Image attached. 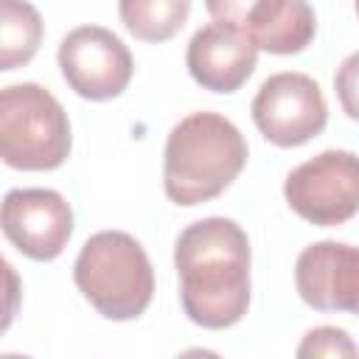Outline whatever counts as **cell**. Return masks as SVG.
I'll list each match as a JSON object with an SVG mask.
<instances>
[{
  "instance_id": "1",
  "label": "cell",
  "mask_w": 359,
  "mask_h": 359,
  "mask_svg": "<svg viewBox=\"0 0 359 359\" xmlns=\"http://www.w3.org/2000/svg\"><path fill=\"white\" fill-rule=\"evenodd\" d=\"M180 300L191 323L222 331L250 309V238L224 216L188 224L174 244Z\"/></svg>"
},
{
  "instance_id": "2",
  "label": "cell",
  "mask_w": 359,
  "mask_h": 359,
  "mask_svg": "<svg viewBox=\"0 0 359 359\" xmlns=\"http://www.w3.org/2000/svg\"><path fill=\"white\" fill-rule=\"evenodd\" d=\"M241 129L219 112H191L165 137L163 188L174 205L191 208L216 199L247 165Z\"/></svg>"
},
{
  "instance_id": "3",
  "label": "cell",
  "mask_w": 359,
  "mask_h": 359,
  "mask_svg": "<svg viewBox=\"0 0 359 359\" xmlns=\"http://www.w3.org/2000/svg\"><path fill=\"white\" fill-rule=\"evenodd\" d=\"M73 280L107 320H135L154 297V269L140 241L123 230L90 236L73 264Z\"/></svg>"
},
{
  "instance_id": "4",
  "label": "cell",
  "mask_w": 359,
  "mask_h": 359,
  "mask_svg": "<svg viewBox=\"0 0 359 359\" xmlns=\"http://www.w3.org/2000/svg\"><path fill=\"white\" fill-rule=\"evenodd\" d=\"M70 121L53 93L34 81L0 93V157L17 171H53L70 154Z\"/></svg>"
},
{
  "instance_id": "5",
  "label": "cell",
  "mask_w": 359,
  "mask_h": 359,
  "mask_svg": "<svg viewBox=\"0 0 359 359\" xmlns=\"http://www.w3.org/2000/svg\"><path fill=\"white\" fill-rule=\"evenodd\" d=\"M289 208L317 227L345 224L359 213V154L325 149L286 174Z\"/></svg>"
},
{
  "instance_id": "6",
  "label": "cell",
  "mask_w": 359,
  "mask_h": 359,
  "mask_svg": "<svg viewBox=\"0 0 359 359\" xmlns=\"http://www.w3.org/2000/svg\"><path fill=\"white\" fill-rule=\"evenodd\" d=\"M250 112L258 132L280 149L309 143L328 123V104L320 84L292 70L269 76L258 87Z\"/></svg>"
},
{
  "instance_id": "7",
  "label": "cell",
  "mask_w": 359,
  "mask_h": 359,
  "mask_svg": "<svg viewBox=\"0 0 359 359\" xmlns=\"http://www.w3.org/2000/svg\"><path fill=\"white\" fill-rule=\"evenodd\" d=\"M59 70L67 87L87 101L118 98L135 73L129 48L101 25H79L59 42Z\"/></svg>"
},
{
  "instance_id": "8",
  "label": "cell",
  "mask_w": 359,
  "mask_h": 359,
  "mask_svg": "<svg viewBox=\"0 0 359 359\" xmlns=\"http://www.w3.org/2000/svg\"><path fill=\"white\" fill-rule=\"evenodd\" d=\"M213 20L244 31L258 50L289 56L309 48L317 17L309 0H205Z\"/></svg>"
},
{
  "instance_id": "9",
  "label": "cell",
  "mask_w": 359,
  "mask_h": 359,
  "mask_svg": "<svg viewBox=\"0 0 359 359\" xmlns=\"http://www.w3.org/2000/svg\"><path fill=\"white\" fill-rule=\"evenodd\" d=\"M6 238L34 261H53L73 236V210L53 188H11L3 196Z\"/></svg>"
},
{
  "instance_id": "10",
  "label": "cell",
  "mask_w": 359,
  "mask_h": 359,
  "mask_svg": "<svg viewBox=\"0 0 359 359\" xmlns=\"http://www.w3.org/2000/svg\"><path fill=\"white\" fill-rule=\"evenodd\" d=\"M294 286L314 311L359 314V247L345 241L309 244L294 261Z\"/></svg>"
},
{
  "instance_id": "11",
  "label": "cell",
  "mask_w": 359,
  "mask_h": 359,
  "mask_svg": "<svg viewBox=\"0 0 359 359\" xmlns=\"http://www.w3.org/2000/svg\"><path fill=\"white\" fill-rule=\"evenodd\" d=\"M185 65L199 87L210 93H236L252 76L258 48L236 25L213 20L191 36Z\"/></svg>"
},
{
  "instance_id": "12",
  "label": "cell",
  "mask_w": 359,
  "mask_h": 359,
  "mask_svg": "<svg viewBox=\"0 0 359 359\" xmlns=\"http://www.w3.org/2000/svg\"><path fill=\"white\" fill-rule=\"evenodd\" d=\"M42 42V17L28 0H0V70L28 65Z\"/></svg>"
},
{
  "instance_id": "13",
  "label": "cell",
  "mask_w": 359,
  "mask_h": 359,
  "mask_svg": "<svg viewBox=\"0 0 359 359\" xmlns=\"http://www.w3.org/2000/svg\"><path fill=\"white\" fill-rule=\"evenodd\" d=\"M123 28L140 42L171 39L191 14V0H118Z\"/></svg>"
},
{
  "instance_id": "14",
  "label": "cell",
  "mask_w": 359,
  "mask_h": 359,
  "mask_svg": "<svg viewBox=\"0 0 359 359\" xmlns=\"http://www.w3.org/2000/svg\"><path fill=\"white\" fill-rule=\"evenodd\" d=\"M297 356H359V345L337 325H317L297 345Z\"/></svg>"
},
{
  "instance_id": "15",
  "label": "cell",
  "mask_w": 359,
  "mask_h": 359,
  "mask_svg": "<svg viewBox=\"0 0 359 359\" xmlns=\"http://www.w3.org/2000/svg\"><path fill=\"white\" fill-rule=\"evenodd\" d=\"M334 90H337V98H339L345 115L359 121V50L345 56L342 65L337 67Z\"/></svg>"
},
{
  "instance_id": "16",
  "label": "cell",
  "mask_w": 359,
  "mask_h": 359,
  "mask_svg": "<svg viewBox=\"0 0 359 359\" xmlns=\"http://www.w3.org/2000/svg\"><path fill=\"white\" fill-rule=\"evenodd\" d=\"M356 14H359V0H356Z\"/></svg>"
}]
</instances>
